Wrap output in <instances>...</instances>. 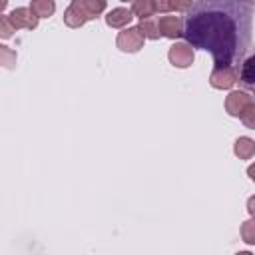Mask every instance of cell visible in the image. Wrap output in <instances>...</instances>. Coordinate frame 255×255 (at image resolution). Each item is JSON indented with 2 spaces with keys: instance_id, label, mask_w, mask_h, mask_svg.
Listing matches in <instances>:
<instances>
[{
  "instance_id": "30bf717a",
  "label": "cell",
  "mask_w": 255,
  "mask_h": 255,
  "mask_svg": "<svg viewBox=\"0 0 255 255\" xmlns=\"http://www.w3.org/2000/svg\"><path fill=\"white\" fill-rule=\"evenodd\" d=\"M104 18H106V24H108L110 28H122V30H124V28L129 26V22H131L135 16H133V12H131L129 6H128V8H126V6H116V8H112Z\"/></svg>"
},
{
  "instance_id": "44dd1931",
  "label": "cell",
  "mask_w": 255,
  "mask_h": 255,
  "mask_svg": "<svg viewBox=\"0 0 255 255\" xmlns=\"http://www.w3.org/2000/svg\"><path fill=\"white\" fill-rule=\"evenodd\" d=\"M235 255H253V253H249V251H237Z\"/></svg>"
},
{
  "instance_id": "4fadbf2b",
  "label": "cell",
  "mask_w": 255,
  "mask_h": 255,
  "mask_svg": "<svg viewBox=\"0 0 255 255\" xmlns=\"http://www.w3.org/2000/svg\"><path fill=\"white\" fill-rule=\"evenodd\" d=\"M30 10L38 16V18H48L54 14L56 10V4L52 0H32L30 2Z\"/></svg>"
},
{
  "instance_id": "2e32d148",
  "label": "cell",
  "mask_w": 255,
  "mask_h": 255,
  "mask_svg": "<svg viewBox=\"0 0 255 255\" xmlns=\"http://www.w3.org/2000/svg\"><path fill=\"white\" fill-rule=\"evenodd\" d=\"M0 64L8 70H12L16 66V52L10 50L8 46H0Z\"/></svg>"
},
{
  "instance_id": "ba28073f",
  "label": "cell",
  "mask_w": 255,
  "mask_h": 255,
  "mask_svg": "<svg viewBox=\"0 0 255 255\" xmlns=\"http://www.w3.org/2000/svg\"><path fill=\"white\" fill-rule=\"evenodd\" d=\"M8 20L12 22V26L16 30L24 28V30H34L38 26V16L30 10V6H20V8H14L10 14H8Z\"/></svg>"
},
{
  "instance_id": "e0dca14e",
  "label": "cell",
  "mask_w": 255,
  "mask_h": 255,
  "mask_svg": "<svg viewBox=\"0 0 255 255\" xmlns=\"http://www.w3.org/2000/svg\"><path fill=\"white\" fill-rule=\"evenodd\" d=\"M241 124L247 128V129H255V102L251 106H247V110L241 114Z\"/></svg>"
},
{
  "instance_id": "52a82bcc",
  "label": "cell",
  "mask_w": 255,
  "mask_h": 255,
  "mask_svg": "<svg viewBox=\"0 0 255 255\" xmlns=\"http://www.w3.org/2000/svg\"><path fill=\"white\" fill-rule=\"evenodd\" d=\"M167 60L175 68H189L195 60V54H193V48L187 42H175L167 50Z\"/></svg>"
},
{
  "instance_id": "7a4b0ae2",
  "label": "cell",
  "mask_w": 255,
  "mask_h": 255,
  "mask_svg": "<svg viewBox=\"0 0 255 255\" xmlns=\"http://www.w3.org/2000/svg\"><path fill=\"white\" fill-rule=\"evenodd\" d=\"M108 4L104 0H72L64 10V24L68 28H82L86 22L96 20Z\"/></svg>"
},
{
  "instance_id": "277c9868",
  "label": "cell",
  "mask_w": 255,
  "mask_h": 255,
  "mask_svg": "<svg viewBox=\"0 0 255 255\" xmlns=\"http://www.w3.org/2000/svg\"><path fill=\"white\" fill-rule=\"evenodd\" d=\"M239 80V72L235 66H213L209 74V84L215 90H231Z\"/></svg>"
},
{
  "instance_id": "3957f363",
  "label": "cell",
  "mask_w": 255,
  "mask_h": 255,
  "mask_svg": "<svg viewBox=\"0 0 255 255\" xmlns=\"http://www.w3.org/2000/svg\"><path fill=\"white\" fill-rule=\"evenodd\" d=\"M143 42H145V38H143V34L139 32L137 26H128V28H124V30L118 34V38H116V46H118L122 52H128V54L139 52V50L143 48Z\"/></svg>"
},
{
  "instance_id": "ac0fdd59",
  "label": "cell",
  "mask_w": 255,
  "mask_h": 255,
  "mask_svg": "<svg viewBox=\"0 0 255 255\" xmlns=\"http://www.w3.org/2000/svg\"><path fill=\"white\" fill-rule=\"evenodd\" d=\"M14 32H16V28H14L12 22L8 20V14H2V18H0V38L8 40Z\"/></svg>"
},
{
  "instance_id": "5bb4252c",
  "label": "cell",
  "mask_w": 255,
  "mask_h": 255,
  "mask_svg": "<svg viewBox=\"0 0 255 255\" xmlns=\"http://www.w3.org/2000/svg\"><path fill=\"white\" fill-rule=\"evenodd\" d=\"M137 28H139V32L143 34V38H149V40H157V38H161V34H159V28H157V22H155L153 18H147V20H139Z\"/></svg>"
},
{
  "instance_id": "ffe728a7",
  "label": "cell",
  "mask_w": 255,
  "mask_h": 255,
  "mask_svg": "<svg viewBox=\"0 0 255 255\" xmlns=\"http://www.w3.org/2000/svg\"><path fill=\"white\" fill-rule=\"evenodd\" d=\"M247 175H249L251 181H255V163H251V165L247 167Z\"/></svg>"
},
{
  "instance_id": "9a60e30c",
  "label": "cell",
  "mask_w": 255,
  "mask_h": 255,
  "mask_svg": "<svg viewBox=\"0 0 255 255\" xmlns=\"http://www.w3.org/2000/svg\"><path fill=\"white\" fill-rule=\"evenodd\" d=\"M241 239L247 245H255V217L241 223Z\"/></svg>"
},
{
  "instance_id": "7c38bea8",
  "label": "cell",
  "mask_w": 255,
  "mask_h": 255,
  "mask_svg": "<svg viewBox=\"0 0 255 255\" xmlns=\"http://www.w3.org/2000/svg\"><path fill=\"white\" fill-rule=\"evenodd\" d=\"M233 153L239 159H251L255 155V139H251L247 135L237 137L235 143H233Z\"/></svg>"
},
{
  "instance_id": "8fae6325",
  "label": "cell",
  "mask_w": 255,
  "mask_h": 255,
  "mask_svg": "<svg viewBox=\"0 0 255 255\" xmlns=\"http://www.w3.org/2000/svg\"><path fill=\"white\" fill-rule=\"evenodd\" d=\"M129 8H131L133 16H137L139 20H147V18L157 14V2L155 0H135Z\"/></svg>"
},
{
  "instance_id": "6da1fadb",
  "label": "cell",
  "mask_w": 255,
  "mask_h": 255,
  "mask_svg": "<svg viewBox=\"0 0 255 255\" xmlns=\"http://www.w3.org/2000/svg\"><path fill=\"white\" fill-rule=\"evenodd\" d=\"M251 2H193L183 36L191 48L207 50L215 66H235L251 34Z\"/></svg>"
},
{
  "instance_id": "8992f818",
  "label": "cell",
  "mask_w": 255,
  "mask_h": 255,
  "mask_svg": "<svg viewBox=\"0 0 255 255\" xmlns=\"http://www.w3.org/2000/svg\"><path fill=\"white\" fill-rule=\"evenodd\" d=\"M157 28H159L161 38L175 40V38L183 36L185 22H183V18L179 14H161L159 20H157Z\"/></svg>"
},
{
  "instance_id": "5b68a950",
  "label": "cell",
  "mask_w": 255,
  "mask_h": 255,
  "mask_svg": "<svg viewBox=\"0 0 255 255\" xmlns=\"http://www.w3.org/2000/svg\"><path fill=\"white\" fill-rule=\"evenodd\" d=\"M255 102V98L251 94H247L245 90H231L225 98V112L231 118H241V114L247 110V106H251Z\"/></svg>"
},
{
  "instance_id": "d6986e66",
  "label": "cell",
  "mask_w": 255,
  "mask_h": 255,
  "mask_svg": "<svg viewBox=\"0 0 255 255\" xmlns=\"http://www.w3.org/2000/svg\"><path fill=\"white\" fill-rule=\"evenodd\" d=\"M247 213H249L251 217H255V195H251V197L247 199Z\"/></svg>"
},
{
  "instance_id": "9c48e42d",
  "label": "cell",
  "mask_w": 255,
  "mask_h": 255,
  "mask_svg": "<svg viewBox=\"0 0 255 255\" xmlns=\"http://www.w3.org/2000/svg\"><path fill=\"white\" fill-rule=\"evenodd\" d=\"M237 82L243 86V90H245L247 94H251V96L255 98V52H253L249 58L243 60L241 70H239V80H237Z\"/></svg>"
}]
</instances>
